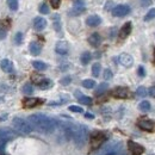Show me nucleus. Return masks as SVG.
Returning <instances> with one entry per match:
<instances>
[{
  "label": "nucleus",
  "instance_id": "f257e3e1",
  "mask_svg": "<svg viewBox=\"0 0 155 155\" xmlns=\"http://www.w3.org/2000/svg\"><path fill=\"white\" fill-rule=\"evenodd\" d=\"M29 123L32 129H36L42 134H53L58 128V120L42 114L31 115L29 117Z\"/></svg>",
  "mask_w": 155,
  "mask_h": 155
},
{
  "label": "nucleus",
  "instance_id": "f03ea898",
  "mask_svg": "<svg viewBox=\"0 0 155 155\" xmlns=\"http://www.w3.org/2000/svg\"><path fill=\"white\" fill-rule=\"evenodd\" d=\"M88 138V129L85 125H77L74 134H73V141L75 143V146L81 148L85 146L86 141Z\"/></svg>",
  "mask_w": 155,
  "mask_h": 155
},
{
  "label": "nucleus",
  "instance_id": "7ed1b4c3",
  "mask_svg": "<svg viewBox=\"0 0 155 155\" xmlns=\"http://www.w3.org/2000/svg\"><path fill=\"white\" fill-rule=\"evenodd\" d=\"M12 125H13V128H15L16 131H18L19 134H23V135H28V134H30L34 130L32 127H31V124L28 120H25V119H23L20 117L13 118Z\"/></svg>",
  "mask_w": 155,
  "mask_h": 155
},
{
  "label": "nucleus",
  "instance_id": "20e7f679",
  "mask_svg": "<svg viewBox=\"0 0 155 155\" xmlns=\"http://www.w3.org/2000/svg\"><path fill=\"white\" fill-rule=\"evenodd\" d=\"M86 10V5H85V0H75L73 8L71 10V15L72 16H79L81 15L84 11Z\"/></svg>",
  "mask_w": 155,
  "mask_h": 155
},
{
  "label": "nucleus",
  "instance_id": "39448f33",
  "mask_svg": "<svg viewBox=\"0 0 155 155\" xmlns=\"http://www.w3.org/2000/svg\"><path fill=\"white\" fill-rule=\"evenodd\" d=\"M130 12V7L128 5H118L112 10V15L115 17H125Z\"/></svg>",
  "mask_w": 155,
  "mask_h": 155
},
{
  "label": "nucleus",
  "instance_id": "423d86ee",
  "mask_svg": "<svg viewBox=\"0 0 155 155\" xmlns=\"http://www.w3.org/2000/svg\"><path fill=\"white\" fill-rule=\"evenodd\" d=\"M105 141V136L100 133H94L93 136H92V140H91V146L93 149H97L99 148Z\"/></svg>",
  "mask_w": 155,
  "mask_h": 155
},
{
  "label": "nucleus",
  "instance_id": "0eeeda50",
  "mask_svg": "<svg viewBox=\"0 0 155 155\" xmlns=\"http://www.w3.org/2000/svg\"><path fill=\"white\" fill-rule=\"evenodd\" d=\"M112 96L119 99H125L130 97V91L127 87H117L112 91Z\"/></svg>",
  "mask_w": 155,
  "mask_h": 155
},
{
  "label": "nucleus",
  "instance_id": "6e6552de",
  "mask_svg": "<svg viewBox=\"0 0 155 155\" xmlns=\"http://www.w3.org/2000/svg\"><path fill=\"white\" fill-rule=\"evenodd\" d=\"M119 63L122 64V66H124V67H127V68H129V67H131L133 64H134V58L131 55H129V54H120L119 55Z\"/></svg>",
  "mask_w": 155,
  "mask_h": 155
},
{
  "label": "nucleus",
  "instance_id": "1a4fd4ad",
  "mask_svg": "<svg viewBox=\"0 0 155 155\" xmlns=\"http://www.w3.org/2000/svg\"><path fill=\"white\" fill-rule=\"evenodd\" d=\"M128 147H129V150L131 152L133 155H141L144 152V148L142 146H140L138 143H135L133 141H129L128 142Z\"/></svg>",
  "mask_w": 155,
  "mask_h": 155
},
{
  "label": "nucleus",
  "instance_id": "9d476101",
  "mask_svg": "<svg viewBox=\"0 0 155 155\" xmlns=\"http://www.w3.org/2000/svg\"><path fill=\"white\" fill-rule=\"evenodd\" d=\"M68 50H69V47L66 41H60L55 45V51L60 55H66L68 53Z\"/></svg>",
  "mask_w": 155,
  "mask_h": 155
},
{
  "label": "nucleus",
  "instance_id": "9b49d317",
  "mask_svg": "<svg viewBox=\"0 0 155 155\" xmlns=\"http://www.w3.org/2000/svg\"><path fill=\"white\" fill-rule=\"evenodd\" d=\"M130 32H131V23H130V21H127V23L122 26V29L119 30V38L125 39L130 35Z\"/></svg>",
  "mask_w": 155,
  "mask_h": 155
},
{
  "label": "nucleus",
  "instance_id": "f8f14e48",
  "mask_svg": "<svg viewBox=\"0 0 155 155\" xmlns=\"http://www.w3.org/2000/svg\"><path fill=\"white\" fill-rule=\"evenodd\" d=\"M47 28V20L43 17H37L34 19V29L36 31H42Z\"/></svg>",
  "mask_w": 155,
  "mask_h": 155
},
{
  "label": "nucleus",
  "instance_id": "ddd939ff",
  "mask_svg": "<svg viewBox=\"0 0 155 155\" xmlns=\"http://www.w3.org/2000/svg\"><path fill=\"white\" fill-rule=\"evenodd\" d=\"M0 68L5 72V73H12L13 72V63L8 60V58H4L0 62Z\"/></svg>",
  "mask_w": 155,
  "mask_h": 155
},
{
  "label": "nucleus",
  "instance_id": "4468645a",
  "mask_svg": "<svg viewBox=\"0 0 155 155\" xmlns=\"http://www.w3.org/2000/svg\"><path fill=\"white\" fill-rule=\"evenodd\" d=\"M42 103V100L38 99V98H26L24 101H23V105H24V107H26V109H30V107H35V106H37L38 104Z\"/></svg>",
  "mask_w": 155,
  "mask_h": 155
},
{
  "label": "nucleus",
  "instance_id": "2eb2a0df",
  "mask_svg": "<svg viewBox=\"0 0 155 155\" xmlns=\"http://www.w3.org/2000/svg\"><path fill=\"white\" fill-rule=\"evenodd\" d=\"M137 124H138V127H140L141 129H143V130H146V131H152V130H153V127H154L153 122L149 120V119H141V120H138Z\"/></svg>",
  "mask_w": 155,
  "mask_h": 155
},
{
  "label": "nucleus",
  "instance_id": "dca6fc26",
  "mask_svg": "<svg viewBox=\"0 0 155 155\" xmlns=\"http://www.w3.org/2000/svg\"><path fill=\"white\" fill-rule=\"evenodd\" d=\"M101 23V18L97 16V15H92V16H90V17H87V19H86V24L88 25V26H98L99 24Z\"/></svg>",
  "mask_w": 155,
  "mask_h": 155
},
{
  "label": "nucleus",
  "instance_id": "f3484780",
  "mask_svg": "<svg viewBox=\"0 0 155 155\" xmlns=\"http://www.w3.org/2000/svg\"><path fill=\"white\" fill-rule=\"evenodd\" d=\"M16 136V134L10 130V129H0V140H6L10 141L11 138H13Z\"/></svg>",
  "mask_w": 155,
  "mask_h": 155
},
{
  "label": "nucleus",
  "instance_id": "a211bd4d",
  "mask_svg": "<svg viewBox=\"0 0 155 155\" xmlns=\"http://www.w3.org/2000/svg\"><path fill=\"white\" fill-rule=\"evenodd\" d=\"M88 43L92 45V47H99L100 43H101V37L98 32H94L92 34L90 37H88Z\"/></svg>",
  "mask_w": 155,
  "mask_h": 155
},
{
  "label": "nucleus",
  "instance_id": "6ab92c4d",
  "mask_svg": "<svg viewBox=\"0 0 155 155\" xmlns=\"http://www.w3.org/2000/svg\"><path fill=\"white\" fill-rule=\"evenodd\" d=\"M29 49H30V53H31L34 56L39 55V54H41V51H42V47H41V44L37 43V42H31V43H30Z\"/></svg>",
  "mask_w": 155,
  "mask_h": 155
},
{
  "label": "nucleus",
  "instance_id": "aec40b11",
  "mask_svg": "<svg viewBox=\"0 0 155 155\" xmlns=\"http://www.w3.org/2000/svg\"><path fill=\"white\" fill-rule=\"evenodd\" d=\"M75 96L78 97V100H79L81 104H85V105H91V104H92V99H91V98L87 97V96L81 94L79 91L75 92Z\"/></svg>",
  "mask_w": 155,
  "mask_h": 155
},
{
  "label": "nucleus",
  "instance_id": "412c9836",
  "mask_svg": "<svg viewBox=\"0 0 155 155\" xmlns=\"http://www.w3.org/2000/svg\"><path fill=\"white\" fill-rule=\"evenodd\" d=\"M32 66H34V68L35 69H37V71H45L47 69V63H44L43 61H34L32 62Z\"/></svg>",
  "mask_w": 155,
  "mask_h": 155
},
{
  "label": "nucleus",
  "instance_id": "4be33fe9",
  "mask_svg": "<svg viewBox=\"0 0 155 155\" xmlns=\"http://www.w3.org/2000/svg\"><path fill=\"white\" fill-rule=\"evenodd\" d=\"M91 53H88V51H84L82 54H81V56H80V61H81V63L82 64H87L90 61H91Z\"/></svg>",
  "mask_w": 155,
  "mask_h": 155
},
{
  "label": "nucleus",
  "instance_id": "5701e85b",
  "mask_svg": "<svg viewBox=\"0 0 155 155\" xmlns=\"http://www.w3.org/2000/svg\"><path fill=\"white\" fill-rule=\"evenodd\" d=\"M51 18H53V21H54V29L58 32H61V20H60V16L58 15H54Z\"/></svg>",
  "mask_w": 155,
  "mask_h": 155
},
{
  "label": "nucleus",
  "instance_id": "b1692460",
  "mask_svg": "<svg viewBox=\"0 0 155 155\" xmlns=\"http://www.w3.org/2000/svg\"><path fill=\"white\" fill-rule=\"evenodd\" d=\"M107 88H109V84H107V82H101V84L98 86L97 90H96V94H97V96L103 94Z\"/></svg>",
  "mask_w": 155,
  "mask_h": 155
},
{
  "label": "nucleus",
  "instance_id": "393cba45",
  "mask_svg": "<svg viewBox=\"0 0 155 155\" xmlns=\"http://www.w3.org/2000/svg\"><path fill=\"white\" fill-rule=\"evenodd\" d=\"M39 88L41 90H48V88H50L51 86H53V81L51 80H49V79H44L41 84L38 85Z\"/></svg>",
  "mask_w": 155,
  "mask_h": 155
},
{
  "label": "nucleus",
  "instance_id": "a878e982",
  "mask_svg": "<svg viewBox=\"0 0 155 155\" xmlns=\"http://www.w3.org/2000/svg\"><path fill=\"white\" fill-rule=\"evenodd\" d=\"M138 109H140L141 111H143V112H147V111H149V110H150V103H149V101H147V100L141 101V103H140V105H138Z\"/></svg>",
  "mask_w": 155,
  "mask_h": 155
},
{
  "label": "nucleus",
  "instance_id": "bb28decb",
  "mask_svg": "<svg viewBox=\"0 0 155 155\" xmlns=\"http://www.w3.org/2000/svg\"><path fill=\"white\" fill-rule=\"evenodd\" d=\"M82 86L85 88H93L96 86V81L92 80V79H86V80L82 81Z\"/></svg>",
  "mask_w": 155,
  "mask_h": 155
},
{
  "label": "nucleus",
  "instance_id": "cd10ccee",
  "mask_svg": "<svg viewBox=\"0 0 155 155\" xmlns=\"http://www.w3.org/2000/svg\"><path fill=\"white\" fill-rule=\"evenodd\" d=\"M136 94L138 96V97L141 98H144L147 94H148V91H147V88L146 87H143V86H140L137 90H136Z\"/></svg>",
  "mask_w": 155,
  "mask_h": 155
},
{
  "label": "nucleus",
  "instance_id": "c85d7f7f",
  "mask_svg": "<svg viewBox=\"0 0 155 155\" xmlns=\"http://www.w3.org/2000/svg\"><path fill=\"white\" fill-rule=\"evenodd\" d=\"M100 71H101V66H100V63H94L93 66H92V74H93V77H99V74H100Z\"/></svg>",
  "mask_w": 155,
  "mask_h": 155
},
{
  "label": "nucleus",
  "instance_id": "c756f323",
  "mask_svg": "<svg viewBox=\"0 0 155 155\" xmlns=\"http://www.w3.org/2000/svg\"><path fill=\"white\" fill-rule=\"evenodd\" d=\"M23 93H25V94H32V93H34V87H32V85H31V84H25V85L23 86Z\"/></svg>",
  "mask_w": 155,
  "mask_h": 155
},
{
  "label": "nucleus",
  "instance_id": "7c9ffc66",
  "mask_svg": "<svg viewBox=\"0 0 155 155\" xmlns=\"http://www.w3.org/2000/svg\"><path fill=\"white\" fill-rule=\"evenodd\" d=\"M39 12L41 13H43V15H48L49 13V6L47 5V2H42L41 5H39Z\"/></svg>",
  "mask_w": 155,
  "mask_h": 155
},
{
  "label": "nucleus",
  "instance_id": "2f4dec72",
  "mask_svg": "<svg viewBox=\"0 0 155 155\" xmlns=\"http://www.w3.org/2000/svg\"><path fill=\"white\" fill-rule=\"evenodd\" d=\"M44 79H45V78L39 75V74H32V75H31V80H32L35 84H37V85H39Z\"/></svg>",
  "mask_w": 155,
  "mask_h": 155
},
{
  "label": "nucleus",
  "instance_id": "473e14b6",
  "mask_svg": "<svg viewBox=\"0 0 155 155\" xmlns=\"http://www.w3.org/2000/svg\"><path fill=\"white\" fill-rule=\"evenodd\" d=\"M7 5L12 11H16L18 8V0H7Z\"/></svg>",
  "mask_w": 155,
  "mask_h": 155
},
{
  "label": "nucleus",
  "instance_id": "72a5a7b5",
  "mask_svg": "<svg viewBox=\"0 0 155 155\" xmlns=\"http://www.w3.org/2000/svg\"><path fill=\"white\" fill-rule=\"evenodd\" d=\"M154 18H155V8H152V10H149L148 13L146 15L144 20H146V21H149V20L154 19Z\"/></svg>",
  "mask_w": 155,
  "mask_h": 155
},
{
  "label": "nucleus",
  "instance_id": "f704fd0d",
  "mask_svg": "<svg viewBox=\"0 0 155 155\" xmlns=\"http://www.w3.org/2000/svg\"><path fill=\"white\" fill-rule=\"evenodd\" d=\"M71 82H72V78L68 77V75H67V77H64V78H62V79L60 80V84H61V85H63V86H67V85H69Z\"/></svg>",
  "mask_w": 155,
  "mask_h": 155
},
{
  "label": "nucleus",
  "instance_id": "c9c22d12",
  "mask_svg": "<svg viewBox=\"0 0 155 155\" xmlns=\"http://www.w3.org/2000/svg\"><path fill=\"white\" fill-rule=\"evenodd\" d=\"M15 42H16L17 45H20V44H21V42H23V34H21V32H17V34L15 35Z\"/></svg>",
  "mask_w": 155,
  "mask_h": 155
},
{
  "label": "nucleus",
  "instance_id": "e433bc0d",
  "mask_svg": "<svg viewBox=\"0 0 155 155\" xmlns=\"http://www.w3.org/2000/svg\"><path fill=\"white\" fill-rule=\"evenodd\" d=\"M112 77H114V73L111 72V69H105L104 71V79L105 80H110V79H112Z\"/></svg>",
  "mask_w": 155,
  "mask_h": 155
},
{
  "label": "nucleus",
  "instance_id": "4c0bfd02",
  "mask_svg": "<svg viewBox=\"0 0 155 155\" xmlns=\"http://www.w3.org/2000/svg\"><path fill=\"white\" fill-rule=\"evenodd\" d=\"M69 111H72V112H77V114H81L84 110H82L80 106H77V105H71V106H69Z\"/></svg>",
  "mask_w": 155,
  "mask_h": 155
},
{
  "label": "nucleus",
  "instance_id": "58836bf2",
  "mask_svg": "<svg viewBox=\"0 0 155 155\" xmlns=\"http://www.w3.org/2000/svg\"><path fill=\"white\" fill-rule=\"evenodd\" d=\"M137 74H138V77H144L146 75V71H144V67H142V66H140L138 67V69H137Z\"/></svg>",
  "mask_w": 155,
  "mask_h": 155
},
{
  "label": "nucleus",
  "instance_id": "ea45409f",
  "mask_svg": "<svg viewBox=\"0 0 155 155\" xmlns=\"http://www.w3.org/2000/svg\"><path fill=\"white\" fill-rule=\"evenodd\" d=\"M7 142L8 141H6V140H0V154H2V152L5 149V146H6Z\"/></svg>",
  "mask_w": 155,
  "mask_h": 155
},
{
  "label": "nucleus",
  "instance_id": "a19ab883",
  "mask_svg": "<svg viewBox=\"0 0 155 155\" xmlns=\"http://www.w3.org/2000/svg\"><path fill=\"white\" fill-rule=\"evenodd\" d=\"M6 35H7L6 30H5L2 26H0V39H4L5 37H6Z\"/></svg>",
  "mask_w": 155,
  "mask_h": 155
},
{
  "label": "nucleus",
  "instance_id": "79ce46f5",
  "mask_svg": "<svg viewBox=\"0 0 155 155\" xmlns=\"http://www.w3.org/2000/svg\"><path fill=\"white\" fill-rule=\"evenodd\" d=\"M50 2H51V6H53L54 8H58L61 0H50Z\"/></svg>",
  "mask_w": 155,
  "mask_h": 155
},
{
  "label": "nucleus",
  "instance_id": "37998d69",
  "mask_svg": "<svg viewBox=\"0 0 155 155\" xmlns=\"http://www.w3.org/2000/svg\"><path fill=\"white\" fill-rule=\"evenodd\" d=\"M148 94H149L150 97L155 98V86H153V87H150V88L148 90Z\"/></svg>",
  "mask_w": 155,
  "mask_h": 155
},
{
  "label": "nucleus",
  "instance_id": "c03bdc74",
  "mask_svg": "<svg viewBox=\"0 0 155 155\" xmlns=\"http://www.w3.org/2000/svg\"><path fill=\"white\" fill-rule=\"evenodd\" d=\"M152 4V0H141V5L143 6V7H146V6H149Z\"/></svg>",
  "mask_w": 155,
  "mask_h": 155
},
{
  "label": "nucleus",
  "instance_id": "a18cd8bd",
  "mask_svg": "<svg viewBox=\"0 0 155 155\" xmlns=\"http://www.w3.org/2000/svg\"><path fill=\"white\" fill-rule=\"evenodd\" d=\"M7 117H8V115H7V114H5V115H1V116H0V122H4V120H6V119H7Z\"/></svg>",
  "mask_w": 155,
  "mask_h": 155
},
{
  "label": "nucleus",
  "instance_id": "49530a36",
  "mask_svg": "<svg viewBox=\"0 0 155 155\" xmlns=\"http://www.w3.org/2000/svg\"><path fill=\"white\" fill-rule=\"evenodd\" d=\"M85 117H86V118H91V119L94 118V116H93L92 114H85Z\"/></svg>",
  "mask_w": 155,
  "mask_h": 155
},
{
  "label": "nucleus",
  "instance_id": "de8ad7c7",
  "mask_svg": "<svg viewBox=\"0 0 155 155\" xmlns=\"http://www.w3.org/2000/svg\"><path fill=\"white\" fill-rule=\"evenodd\" d=\"M2 100H4V99H2V98L0 97V103H1V101H2Z\"/></svg>",
  "mask_w": 155,
  "mask_h": 155
},
{
  "label": "nucleus",
  "instance_id": "09e8293b",
  "mask_svg": "<svg viewBox=\"0 0 155 155\" xmlns=\"http://www.w3.org/2000/svg\"><path fill=\"white\" fill-rule=\"evenodd\" d=\"M154 56H155V51H154Z\"/></svg>",
  "mask_w": 155,
  "mask_h": 155
}]
</instances>
